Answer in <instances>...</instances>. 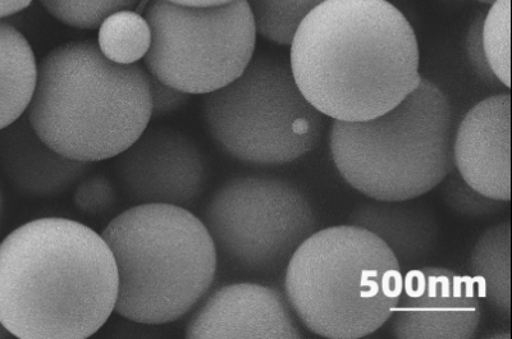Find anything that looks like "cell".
<instances>
[{
  "mask_svg": "<svg viewBox=\"0 0 512 339\" xmlns=\"http://www.w3.org/2000/svg\"><path fill=\"white\" fill-rule=\"evenodd\" d=\"M290 47L301 93L333 121L382 116L423 79L413 26L388 0H326L301 22Z\"/></svg>",
  "mask_w": 512,
  "mask_h": 339,
  "instance_id": "obj_1",
  "label": "cell"
},
{
  "mask_svg": "<svg viewBox=\"0 0 512 339\" xmlns=\"http://www.w3.org/2000/svg\"><path fill=\"white\" fill-rule=\"evenodd\" d=\"M116 260L102 235L67 218L22 224L0 242V323L20 339H85L116 308Z\"/></svg>",
  "mask_w": 512,
  "mask_h": 339,
  "instance_id": "obj_2",
  "label": "cell"
},
{
  "mask_svg": "<svg viewBox=\"0 0 512 339\" xmlns=\"http://www.w3.org/2000/svg\"><path fill=\"white\" fill-rule=\"evenodd\" d=\"M26 117L50 148L79 162L114 159L130 148L152 119L150 75L140 63L105 58L95 41L50 50Z\"/></svg>",
  "mask_w": 512,
  "mask_h": 339,
  "instance_id": "obj_3",
  "label": "cell"
},
{
  "mask_svg": "<svg viewBox=\"0 0 512 339\" xmlns=\"http://www.w3.org/2000/svg\"><path fill=\"white\" fill-rule=\"evenodd\" d=\"M102 236L116 260L114 313L132 323L177 322L208 295L218 272L216 246L189 209L140 204L114 218Z\"/></svg>",
  "mask_w": 512,
  "mask_h": 339,
  "instance_id": "obj_4",
  "label": "cell"
},
{
  "mask_svg": "<svg viewBox=\"0 0 512 339\" xmlns=\"http://www.w3.org/2000/svg\"><path fill=\"white\" fill-rule=\"evenodd\" d=\"M402 282L401 265L381 238L346 224L315 231L295 251L285 296L309 332L358 339L391 319Z\"/></svg>",
  "mask_w": 512,
  "mask_h": 339,
  "instance_id": "obj_5",
  "label": "cell"
},
{
  "mask_svg": "<svg viewBox=\"0 0 512 339\" xmlns=\"http://www.w3.org/2000/svg\"><path fill=\"white\" fill-rule=\"evenodd\" d=\"M454 109L422 79L391 111L364 122L333 121L329 149L347 185L370 200L411 201L455 171Z\"/></svg>",
  "mask_w": 512,
  "mask_h": 339,
  "instance_id": "obj_6",
  "label": "cell"
},
{
  "mask_svg": "<svg viewBox=\"0 0 512 339\" xmlns=\"http://www.w3.org/2000/svg\"><path fill=\"white\" fill-rule=\"evenodd\" d=\"M203 117L224 153L260 167L285 166L312 153L326 127L290 63L267 52H255L235 81L204 95Z\"/></svg>",
  "mask_w": 512,
  "mask_h": 339,
  "instance_id": "obj_7",
  "label": "cell"
},
{
  "mask_svg": "<svg viewBox=\"0 0 512 339\" xmlns=\"http://www.w3.org/2000/svg\"><path fill=\"white\" fill-rule=\"evenodd\" d=\"M218 265L265 277L280 273L317 231V215L303 191L282 178L239 176L219 187L204 218Z\"/></svg>",
  "mask_w": 512,
  "mask_h": 339,
  "instance_id": "obj_8",
  "label": "cell"
},
{
  "mask_svg": "<svg viewBox=\"0 0 512 339\" xmlns=\"http://www.w3.org/2000/svg\"><path fill=\"white\" fill-rule=\"evenodd\" d=\"M144 16L153 32L146 70L184 93L207 95L222 89L254 57L258 31L246 0L212 7L150 0Z\"/></svg>",
  "mask_w": 512,
  "mask_h": 339,
  "instance_id": "obj_9",
  "label": "cell"
},
{
  "mask_svg": "<svg viewBox=\"0 0 512 339\" xmlns=\"http://www.w3.org/2000/svg\"><path fill=\"white\" fill-rule=\"evenodd\" d=\"M114 159L122 189L136 205L168 204L187 209L207 186L208 162L203 150L176 128L148 126Z\"/></svg>",
  "mask_w": 512,
  "mask_h": 339,
  "instance_id": "obj_10",
  "label": "cell"
},
{
  "mask_svg": "<svg viewBox=\"0 0 512 339\" xmlns=\"http://www.w3.org/2000/svg\"><path fill=\"white\" fill-rule=\"evenodd\" d=\"M391 319L395 338H474L482 320L478 288L472 277L450 269L409 270Z\"/></svg>",
  "mask_w": 512,
  "mask_h": 339,
  "instance_id": "obj_11",
  "label": "cell"
},
{
  "mask_svg": "<svg viewBox=\"0 0 512 339\" xmlns=\"http://www.w3.org/2000/svg\"><path fill=\"white\" fill-rule=\"evenodd\" d=\"M187 338H304L286 296L254 282L210 293L186 325Z\"/></svg>",
  "mask_w": 512,
  "mask_h": 339,
  "instance_id": "obj_12",
  "label": "cell"
},
{
  "mask_svg": "<svg viewBox=\"0 0 512 339\" xmlns=\"http://www.w3.org/2000/svg\"><path fill=\"white\" fill-rule=\"evenodd\" d=\"M511 96H488L474 105L454 136L455 171L488 198L511 199Z\"/></svg>",
  "mask_w": 512,
  "mask_h": 339,
  "instance_id": "obj_13",
  "label": "cell"
},
{
  "mask_svg": "<svg viewBox=\"0 0 512 339\" xmlns=\"http://www.w3.org/2000/svg\"><path fill=\"white\" fill-rule=\"evenodd\" d=\"M94 163L79 162L45 144L26 113L0 130V171L13 189L34 199H52L75 187Z\"/></svg>",
  "mask_w": 512,
  "mask_h": 339,
  "instance_id": "obj_14",
  "label": "cell"
},
{
  "mask_svg": "<svg viewBox=\"0 0 512 339\" xmlns=\"http://www.w3.org/2000/svg\"><path fill=\"white\" fill-rule=\"evenodd\" d=\"M349 224L381 238L401 267L427 259L440 235L431 210L408 201L370 200L350 214Z\"/></svg>",
  "mask_w": 512,
  "mask_h": 339,
  "instance_id": "obj_15",
  "label": "cell"
},
{
  "mask_svg": "<svg viewBox=\"0 0 512 339\" xmlns=\"http://www.w3.org/2000/svg\"><path fill=\"white\" fill-rule=\"evenodd\" d=\"M38 62L29 41L0 20V130L24 116L34 94Z\"/></svg>",
  "mask_w": 512,
  "mask_h": 339,
  "instance_id": "obj_16",
  "label": "cell"
},
{
  "mask_svg": "<svg viewBox=\"0 0 512 339\" xmlns=\"http://www.w3.org/2000/svg\"><path fill=\"white\" fill-rule=\"evenodd\" d=\"M469 273L480 297L502 318H511V226L497 224L479 237L470 255Z\"/></svg>",
  "mask_w": 512,
  "mask_h": 339,
  "instance_id": "obj_17",
  "label": "cell"
},
{
  "mask_svg": "<svg viewBox=\"0 0 512 339\" xmlns=\"http://www.w3.org/2000/svg\"><path fill=\"white\" fill-rule=\"evenodd\" d=\"M98 47L109 61L122 66L145 59L152 47L153 32L148 20L135 9L109 15L98 27Z\"/></svg>",
  "mask_w": 512,
  "mask_h": 339,
  "instance_id": "obj_18",
  "label": "cell"
},
{
  "mask_svg": "<svg viewBox=\"0 0 512 339\" xmlns=\"http://www.w3.org/2000/svg\"><path fill=\"white\" fill-rule=\"evenodd\" d=\"M326 0H246L256 31L277 45H290L305 17Z\"/></svg>",
  "mask_w": 512,
  "mask_h": 339,
  "instance_id": "obj_19",
  "label": "cell"
},
{
  "mask_svg": "<svg viewBox=\"0 0 512 339\" xmlns=\"http://www.w3.org/2000/svg\"><path fill=\"white\" fill-rule=\"evenodd\" d=\"M484 13L482 41L484 53L497 80L511 86V0H495Z\"/></svg>",
  "mask_w": 512,
  "mask_h": 339,
  "instance_id": "obj_20",
  "label": "cell"
},
{
  "mask_svg": "<svg viewBox=\"0 0 512 339\" xmlns=\"http://www.w3.org/2000/svg\"><path fill=\"white\" fill-rule=\"evenodd\" d=\"M56 20L81 30H95L114 12L135 9L141 0H39Z\"/></svg>",
  "mask_w": 512,
  "mask_h": 339,
  "instance_id": "obj_21",
  "label": "cell"
},
{
  "mask_svg": "<svg viewBox=\"0 0 512 339\" xmlns=\"http://www.w3.org/2000/svg\"><path fill=\"white\" fill-rule=\"evenodd\" d=\"M443 199L448 208L463 217L482 219L501 213L506 201L495 200L480 194L469 186L459 173L451 172L443 180Z\"/></svg>",
  "mask_w": 512,
  "mask_h": 339,
  "instance_id": "obj_22",
  "label": "cell"
},
{
  "mask_svg": "<svg viewBox=\"0 0 512 339\" xmlns=\"http://www.w3.org/2000/svg\"><path fill=\"white\" fill-rule=\"evenodd\" d=\"M118 203L116 186L105 174H86L75 186L73 204L91 217L111 213Z\"/></svg>",
  "mask_w": 512,
  "mask_h": 339,
  "instance_id": "obj_23",
  "label": "cell"
},
{
  "mask_svg": "<svg viewBox=\"0 0 512 339\" xmlns=\"http://www.w3.org/2000/svg\"><path fill=\"white\" fill-rule=\"evenodd\" d=\"M484 13H479L470 24L468 32L465 36V53L466 59L472 67L475 75L483 82L484 85L492 87L502 86L493 73L491 66L487 61L486 53H484L482 41V26Z\"/></svg>",
  "mask_w": 512,
  "mask_h": 339,
  "instance_id": "obj_24",
  "label": "cell"
},
{
  "mask_svg": "<svg viewBox=\"0 0 512 339\" xmlns=\"http://www.w3.org/2000/svg\"><path fill=\"white\" fill-rule=\"evenodd\" d=\"M150 96H152V118L171 116L181 111L191 98L190 94L164 84L152 75H150Z\"/></svg>",
  "mask_w": 512,
  "mask_h": 339,
  "instance_id": "obj_25",
  "label": "cell"
},
{
  "mask_svg": "<svg viewBox=\"0 0 512 339\" xmlns=\"http://www.w3.org/2000/svg\"><path fill=\"white\" fill-rule=\"evenodd\" d=\"M34 0H0V20L24 11Z\"/></svg>",
  "mask_w": 512,
  "mask_h": 339,
  "instance_id": "obj_26",
  "label": "cell"
},
{
  "mask_svg": "<svg viewBox=\"0 0 512 339\" xmlns=\"http://www.w3.org/2000/svg\"><path fill=\"white\" fill-rule=\"evenodd\" d=\"M168 2L189 7H212L219 6V4L230 3L232 0H168Z\"/></svg>",
  "mask_w": 512,
  "mask_h": 339,
  "instance_id": "obj_27",
  "label": "cell"
},
{
  "mask_svg": "<svg viewBox=\"0 0 512 339\" xmlns=\"http://www.w3.org/2000/svg\"><path fill=\"white\" fill-rule=\"evenodd\" d=\"M4 201H6V199H4L3 185L2 181H0V217H2L3 214Z\"/></svg>",
  "mask_w": 512,
  "mask_h": 339,
  "instance_id": "obj_28",
  "label": "cell"
},
{
  "mask_svg": "<svg viewBox=\"0 0 512 339\" xmlns=\"http://www.w3.org/2000/svg\"><path fill=\"white\" fill-rule=\"evenodd\" d=\"M11 333L7 331L6 328L3 327V324L0 323V338H11Z\"/></svg>",
  "mask_w": 512,
  "mask_h": 339,
  "instance_id": "obj_29",
  "label": "cell"
},
{
  "mask_svg": "<svg viewBox=\"0 0 512 339\" xmlns=\"http://www.w3.org/2000/svg\"><path fill=\"white\" fill-rule=\"evenodd\" d=\"M478 2L484 3V4H492L493 2H495V0H478Z\"/></svg>",
  "mask_w": 512,
  "mask_h": 339,
  "instance_id": "obj_30",
  "label": "cell"
}]
</instances>
